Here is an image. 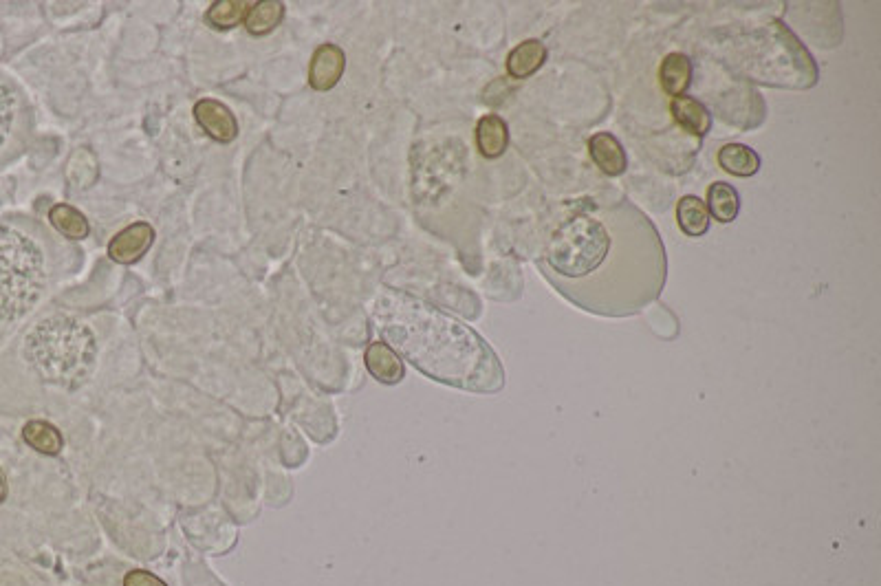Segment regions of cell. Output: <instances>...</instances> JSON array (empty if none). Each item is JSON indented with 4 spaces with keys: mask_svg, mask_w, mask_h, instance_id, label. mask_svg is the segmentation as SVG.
<instances>
[{
    "mask_svg": "<svg viewBox=\"0 0 881 586\" xmlns=\"http://www.w3.org/2000/svg\"><path fill=\"white\" fill-rule=\"evenodd\" d=\"M672 117L683 130L696 135V137H705L712 130V113L710 108L705 106L703 102L696 100V97L690 95H681L674 97L672 100Z\"/></svg>",
    "mask_w": 881,
    "mask_h": 586,
    "instance_id": "obj_11",
    "label": "cell"
},
{
    "mask_svg": "<svg viewBox=\"0 0 881 586\" xmlns=\"http://www.w3.org/2000/svg\"><path fill=\"white\" fill-rule=\"evenodd\" d=\"M719 166L734 177H754L760 170V157L745 144H725L716 155Z\"/></svg>",
    "mask_w": 881,
    "mask_h": 586,
    "instance_id": "obj_16",
    "label": "cell"
},
{
    "mask_svg": "<svg viewBox=\"0 0 881 586\" xmlns=\"http://www.w3.org/2000/svg\"><path fill=\"white\" fill-rule=\"evenodd\" d=\"M45 287V249L34 236L0 223V322L23 318Z\"/></svg>",
    "mask_w": 881,
    "mask_h": 586,
    "instance_id": "obj_4",
    "label": "cell"
},
{
    "mask_svg": "<svg viewBox=\"0 0 881 586\" xmlns=\"http://www.w3.org/2000/svg\"><path fill=\"white\" fill-rule=\"evenodd\" d=\"M152 241H155V230H152V225L133 223L108 243V256L119 265H133L148 252Z\"/></svg>",
    "mask_w": 881,
    "mask_h": 586,
    "instance_id": "obj_6",
    "label": "cell"
},
{
    "mask_svg": "<svg viewBox=\"0 0 881 586\" xmlns=\"http://www.w3.org/2000/svg\"><path fill=\"white\" fill-rule=\"evenodd\" d=\"M49 221L62 236L71 238V241H82V238H86L91 232L89 219H86L80 210H75L73 205L67 203L53 205L49 210Z\"/></svg>",
    "mask_w": 881,
    "mask_h": 586,
    "instance_id": "obj_18",
    "label": "cell"
},
{
    "mask_svg": "<svg viewBox=\"0 0 881 586\" xmlns=\"http://www.w3.org/2000/svg\"><path fill=\"white\" fill-rule=\"evenodd\" d=\"M124 586H168L163 580H159L157 575H152L150 571L144 569H135L128 571L124 578Z\"/></svg>",
    "mask_w": 881,
    "mask_h": 586,
    "instance_id": "obj_22",
    "label": "cell"
},
{
    "mask_svg": "<svg viewBox=\"0 0 881 586\" xmlns=\"http://www.w3.org/2000/svg\"><path fill=\"white\" fill-rule=\"evenodd\" d=\"M346 69V56L337 45H322L315 49L309 67V84L315 91H329L342 80Z\"/></svg>",
    "mask_w": 881,
    "mask_h": 586,
    "instance_id": "obj_7",
    "label": "cell"
},
{
    "mask_svg": "<svg viewBox=\"0 0 881 586\" xmlns=\"http://www.w3.org/2000/svg\"><path fill=\"white\" fill-rule=\"evenodd\" d=\"M589 153L593 164L600 168L606 177L624 175L628 168V157L624 146L611 133H595L589 139Z\"/></svg>",
    "mask_w": 881,
    "mask_h": 586,
    "instance_id": "obj_9",
    "label": "cell"
},
{
    "mask_svg": "<svg viewBox=\"0 0 881 586\" xmlns=\"http://www.w3.org/2000/svg\"><path fill=\"white\" fill-rule=\"evenodd\" d=\"M93 333L69 316H51L36 324L25 342V355L36 371L60 386H75L95 362Z\"/></svg>",
    "mask_w": 881,
    "mask_h": 586,
    "instance_id": "obj_3",
    "label": "cell"
},
{
    "mask_svg": "<svg viewBox=\"0 0 881 586\" xmlns=\"http://www.w3.org/2000/svg\"><path fill=\"white\" fill-rule=\"evenodd\" d=\"M509 146V126L500 115L489 113L476 124V148L487 159H496Z\"/></svg>",
    "mask_w": 881,
    "mask_h": 586,
    "instance_id": "obj_12",
    "label": "cell"
},
{
    "mask_svg": "<svg viewBox=\"0 0 881 586\" xmlns=\"http://www.w3.org/2000/svg\"><path fill=\"white\" fill-rule=\"evenodd\" d=\"M710 212L703 199L694 194H685L677 203V223L681 232L690 238H701L710 230Z\"/></svg>",
    "mask_w": 881,
    "mask_h": 586,
    "instance_id": "obj_14",
    "label": "cell"
},
{
    "mask_svg": "<svg viewBox=\"0 0 881 586\" xmlns=\"http://www.w3.org/2000/svg\"><path fill=\"white\" fill-rule=\"evenodd\" d=\"M23 439L29 448H34L40 454H47V457H56V454H60L64 448V439L60 430L40 419L25 423Z\"/></svg>",
    "mask_w": 881,
    "mask_h": 586,
    "instance_id": "obj_17",
    "label": "cell"
},
{
    "mask_svg": "<svg viewBox=\"0 0 881 586\" xmlns=\"http://www.w3.org/2000/svg\"><path fill=\"white\" fill-rule=\"evenodd\" d=\"M5 498H7V479L3 468H0V503H5Z\"/></svg>",
    "mask_w": 881,
    "mask_h": 586,
    "instance_id": "obj_23",
    "label": "cell"
},
{
    "mask_svg": "<svg viewBox=\"0 0 881 586\" xmlns=\"http://www.w3.org/2000/svg\"><path fill=\"white\" fill-rule=\"evenodd\" d=\"M692 73V60L685 53H668L659 67L661 89L672 97L685 95L692 84Z\"/></svg>",
    "mask_w": 881,
    "mask_h": 586,
    "instance_id": "obj_13",
    "label": "cell"
},
{
    "mask_svg": "<svg viewBox=\"0 0 881 586\" xmlns=\"http://www.w3.org/2000/svg\"><path fill=\"white\" fill-rule=\"evenodd\" d=\"M542 271L564 298L600 316H633L666 282V249L657 227L622 201L564 219L551 234Z\"/></svg>",
    "mask_w": 881,
    "mask_h": 586,
    "instance_id": "obj_1",
    "label": "cell"
},
{
    "mask_svg": "<svg viewBox=\"0 0 881 586\" xmlns=\"http://www.w3.org/2000/svg\"><path fill=\"white\" fill-rule=\"evenodd\" d=\"M194 117H197L199 126L208 133L212 139L221 141V144H230L238 137V122L234 113L219 100H199L194 106Z\"/></svg>",
    "mask_w": 881,
    "mask_h": 586,
    "instance_id": "obj_5",
    "label": "cell"
},
{
    "mask_svg": "<svg viewBox=\"0 0 881 586\" xmlns=\"http://www.w3.org/2000/svg\"><path fill=\"white\" fill-rule=\"evenodd\" d=\"M18 97L12 86H9L3 78H0V148L5 146V141L12 133L14 119H16Z\"/></svg>",
    "mask_w": 881,
    "mask_h": 586,
    "instance_id": "obj_21",
    "label": "cell"
},
{
    "mask_svg": "<svg viewBox=\"0 0 881 586\" xmlns=\"http://www.w3.org/2000/svg\"><path fill=\"white\" fill-rule=\"evenodd\" d=\"M364 362H366L368 373H371L377 382H382V384L393 386V384H399L401 379L406 377L404 360H401V357L393 351V346L386 344V342H373L371 346H368Z\"/></svg>",
    "mask_w": 881,
    "mask_h": 586,
    "instance_id": "obj_8",
    "label": "cell"
},
{
    "mask_svg": "<svg viewBox=\"0 0 881 586\" xmlns=\"http://www.w3.org/2000/svg\"><path fill=\"white\" fill-rule=\"evenodd\" d=\"M282 16H285V5L278 3V0H263V3H254L249 7L245 27L249 34L265 36L282 23Z\"/></svg>",
    "mask_w": 881,
    "mask_h": 586,
    "instance_id": "obj_19",
    "label": "cell"
},
{
    "mask_svg": "<svg viewBox=\"0 0 881 586\" xmlns=\"http://www.w3.org/2000/svg\"><path fill=\"white\" fill-rule=\"evenodd\" d=\"M249 7L252 5L245 3V0H219V3H214L208 9L205 20H208L214 29H232L236 25L245 23Z\"/></svg>",
    "mask_w": 881,
    "mask_h": 586,
    "instance_id": "obj_20",
    "label": "cell"
},
{
    "mask_svg": "<svg viewBox=\"0 0 881 586\" xmlns=\"http://www.w3.org/2000/svg\"><path fill=\"white\" fill-rule=\"evenodd\" d=\"M705 205H708L710 219H716L719 223H732L741 214V194L730 183L716 181L708 188V201H705Z\"/></svg>",
    "mask_w": 881,
    "mask_h": 586,
    "instance_id": "obj_15",
    "label": "cell"
},
{
    "mask_svg": "<svg viewBox=\"0 0 881 586\" xmlns=\"http://www.w3.org/2000/svg\"><path fill=\"white\" fill-rule=\"evenodd\" d=\"M390 344L423 375L470 393L503 390L505 371L481 335L421 302L390 311L382 324Z\"/></svg>",
    "mask_w": 881,
    "mask_h": 586,
    "instance_id": "obj_2",
    "label": "cell"
},
{
    "mask_svg": "<svg viewBox=\"0 0 881 586\" xmlns=\"http://www.w3.org/2000/svg\"><path fill=\"white\" fill-rule=\"evenodd\" d=\"M547 58L549 51L545 42L536 38L525 40L520 42L516 49H511V53L507 56V73L514 80H527L545 67Z\"/></svg>",
    "mask_w": 881,
    "mask_h": 586,
    "instance_id": "obj_10",
    "label": "cell"
}]
</instances>
